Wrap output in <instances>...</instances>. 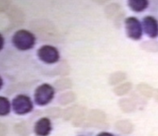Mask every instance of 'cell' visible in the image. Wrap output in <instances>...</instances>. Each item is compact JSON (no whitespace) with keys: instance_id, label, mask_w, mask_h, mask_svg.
<instances>
[{"instance_id":"1","label":"cell","mask_w":158,"mask_h":136,"mask_svg":"<svg viewBox=\"0 0 158 136\" xmlns=\"http://www.w3.org/2000/svg\"><path fill=\"white\" fill-rule=\"evenodd\" d=\"M12 42L16 48L20 50H31L35 44V35L28 30H20L14 34Z\"/></svg>"},{"instance_id":"2","label":"cell","mask_w":158,"mask_h":136,"mask_svg":"<svg viewBox=\"0 0 158 136\" xmlns=\"http://www.w3.org/2000/svg\"><path fill=\"white\" fill-rule=\"evenodd\" d=\"M54 90L53 87L48 84H43L36 88L35 93V100L37 104L44 106L48 104L53 100Z\"/></svg>"},{"instance_id":"3","label":"cell","mask_w":158,"mask_h":136,"mask_svg":"<svg viewBox=\"0 0 158 136\" xmlns=\"http://www.w3.org/2000/svg\"><path fill=\"white\" fill-rule=\"evenodd\" d=\"M12 107L16 114L24 115L32 111L33 103L29 96L25 95H19L12 101Z\"/></svg>"},{"instance_id":"4","label":"cell","mask_w":158,"mask_h":136,"mask_svg":"<svg viewBox=\"0 0 158 136\" xmlns=\"http://www.w3.org/2000/svg\"><path fill=\"white\" fill-rule=\"evenodd\" d=\"M38 57L45 63L53 64L59 60V53L54 46H43L38 50Z\"/></svg>"},{"instance_id":"5","label":"cell","mask_w":158,"mask_h":136,"mask_svg":"<svg viewBox=\"0 0 158 136\" xmlns=\"http://www.w3.org/2000/svg\"><path fill=\"white\" fill-rule=\"evenodd\" d=\"M125 29L129 38L139 40L142 36V27L137 18L129 17L125 19Z\"/></svg>"},{"instance_id":"6","label":"cell","mask_w":158,"mask_h":136,"mask_svg":"<svg viewBox=\"0 0 158 136\" xmlns=\"http://www.w3.org/2000/svg\"><path fill=\"white\" fill-rule=\"evenodd\" d=\"M106 119L107 117L106 113L99 109H92L87 114V119L93 126H98L101 128L106 122Z\"/></svg>"},{"instance_id":"7","label":"cell","mask_w":158,"mask_h":136,"mask_svg":"<svg viewBox=\"0 0 158 136\" xmlns=\"http://www.w3.org/2000/svg\"><path fill=\"white\" fill-rule=\"evenodd\" d=\"M34 130L38 136H47L52 130L51 122L48 118H41L35 123Z\"/></svg>"},{"instance_id":"8","label":"cell","mask_w":158,"mask_h":136,"mask_svg":"<svg viewBox=\"0 0 158 136\" xmlns=\"http://www.w3.org/2000/svg\"><path fill=\"white\" fill-rule=\"evenodd\" d=\"M144 30L146 34L150 38H156L158 34L157 21L152 16H147L143 20Z\"/></svg>"},{"instance_id":"9","label":"cell","mask_w":158,"mask_h":136,"mask_svg":"<svg viewBox=\"0 0 158 136\" xmlns=\"http://www.w3.org/2000/svg\"><path fill=\"white\" fill-rule=\"evenodd\" d=\"M85 116H87L85 107L83 106H75L73 115L72 117V123L73 126H81L85 122Z\"/></svg>"},{"instance_id":"10","label":"cell","mask_w":158,"mask_h":136,"mask_svg":"<svg viewBox=\"0 0 158 136\" xmlns=\"http://www.w3.org/2000/svg\"><path fill=\"white\" fill-rule=\"evenodd\" d=\"M116 130H118L119 132L123 134H131L133 131L134 126L131 123V121L128 119H122V120L117 121L114 124Z\"/></svg>"},{"instance_id":"11","label":"cell","mask_w":158,"mask_h":136,"mask_svg":"<svg viewBox=\"0 0 158 136\" xmlns=\"http://www.w3.org/2000/svg\"><path fill=\"white\" fill-rule=\"evenodd\" d=\"M119 107L123 112L125 113H130L135 111L136 109V103L134 100L128 98H123L119 100Z\"/></svg>"},{"instance_id":"12","label":"cell","mask_w":158,"mask_h":136,"mask_svg":"<svg viewBox=\"0 0 158 136\" xmlns=\"http://www.w3.org/2000/svg\"><path fill=\"white\" fill-rule=\"evenodd\" d=\"M76 98H77V96L75 93L72 91H69L60 95L58 101L61 105H67L75 101Z\"/></svg>"},{"instance_id":"13","label":"cell","mask_w":158,"mask_h":136,"mask_svg":"<svg viewBox=\"0 0 158 136\" xmlns=\"http://www.w3.org/2000/svg\"><path fill=\"white\" fill-rule=\"evenodd\" d=\"M128 5L133 11L140 12L146 9L148 2L145 0H130L128 2Z\"/></svg>"},{"instance_id":"14","label":"cell","mask_w":158,"mask_h":136,"mask_svg":"<svg viewBox=\"0 0 158 136\" xmlns=\"http://www.w3.org/2000/svg\"><path fill=\"white\" fill-rule=\"evenodd\" d=\"M8 16H9L10 21L16 24H21L24 21V14L18 8H12L8 14Z\"/></svg>"},{"instance_id":"15","label":"cell","mask_w":158,"mask_h":136,"mask_svg":"<svg viewBox=\"0 0 158 136\" xmlns=\"http://www.w3.org/2000/svg\"><path fill=\"white\" fill-rule=\"evenodd\" d=\"M73 86L72 81L70 79L67 77H62L61 79H58L54 81V87L58 89V91H64L70 89Z\"/></svg>"},{"instance_id":"16","label":"cell","mask_w":158,"mask_h":136,"mask_svg":"<svg viewBox=\"0 0 158 136\" xmlns=\"http://www.w3.org/2000/svg\"><path fill=\"white\" fill-rule=\"evenodd\" d=\"M133 88V85L130 82H125L122 84H118V86L115 87L114 89V92L117 96H122L124 95H126L128 92H130V90Z\"/></svg>"},{"instance_id":"17","label":"cell","mask_w":158,"mask_h":136,"mask_svg":"<svg viewBox=\"0 0 158 136\" xmlns=\"http://www.w3.org/2000/svg\"><path fill=\"white\" fill-rule=\"evenodd\" d=\"M15 132L20 136H28L31 134V129L29 125L26 122H21V123H16L14 127Z\"/></svg>"},{"instance_id":"18","label":"cell","mask_w":158,"mask_h":136,"mask_svg":"<svg viewBox=\"0 0 158 136\" xmlns=\"http://www.w3.org/2000/svg\"><path fill=\"white\" fill-rule=\"evenodd\" d=\"M126 74L123 72H116L111 74L109 77V83L111 85H117L119 84L120 83H122L126 79Z\"/></svg>"},{"instance_id":"19","label":"cell","mask_w":158,"mask_h":136,"mask_svg":"<svg viewBox=\"0 0 158 136\" xmlns=\"http://www.w3.org/2000/svg\"><path fill=\"white\" fill-rule=\"evenodd\" d=\"M121 10V6L118 3H110L105 8V14L108 18H112L118 14Z\"/></svg>"},{"instance_id":"20","label":"cell","mask_w":158,"mask_h":136,"mask_svg":"<svg viewBox=\"0 0 158 136\" xmlns=\"http://www.w3.org/2000/svg\"><path fill=\"white\" fill-rule=\"evenodd\" d=\"M10 104L7 98L0 96V116H4L10 113Z\"/></svg>"},{"instance_id":"21","label":"cell","mask_w":158,"mask_h":136,"mask_svg":"<svg viewBox=\"0 0 158 136\" xmlns=\"http://www.w3.org/2000/svg\"><path fill=\"white\" fill-rule=\"evenodd\" d=\"M137 90L140 94L143 95L145 97H151L153 93V89L152 87L146 84H139L137 86Z\"/></svg>"},{"instance_id":"22","label":"cell","mask_w":158,"mask_h":136,"mask_svg":"<svg viewBox=\"0 0 158 136\" xmlns=\"http://www.w3.org/2000/svg\"><path fill=\"white\" fill-rule=\"evenodd\" d=\"M62 110L58 107H51L46 110V114L52 119H58L62 116Z\"/></svg>"},{"instance_id":"23","label":"cell","mask_w":158,"mask_h":136,"mask_svg":"<svg viewBox=\"0 0 158 136\" xmlns=\"http://www.w3.org/2000/svg\"><path fill=\"white\" fill-rule=\"evenodd\" d=\"M141 48L143 50L149 51V52H157L158 51V42L155 41H150V42H145L142 43Z\"/></svg>"},{"instance_id":"24","label":"cell","mask_w":158,"mask_h":136,"mask_svg":"<svg viewBox=\"0 0 158 136\" xmlns=\"http://www.w3.org/2000/svg\"><path fill=\"white\" fill-rule=\"evenodd\" d=\"M74 108H75V106H72V107H69L64 109L62 111V118H63L64 120L69 121L70 119H72V117L73 115V112H74Z\"/></svg>"},{"instance_id":"25","label":"cell","mask_w":158,"mask_h":136,"mask_svg":"<svg viewBox=\"0 0 158 136\" xmlns=\"http://www.w3.org/2000/svg\"><path fill=\"white\" fill-rule=\"evenodd\" d=\"M10 5V2L8 1H0V11H4L7 10Z\"/></svg>"},{"instance_id":"26","label":"cell","mask_w":158,"mask_h":136,"mask_svg":"<svg viewBox=\"0 0 158 136\" xmlns=\"http://www.w3.org/2000/svg\"><path fill=\"white\" fill-rule=\"evenodd\" d=\"M7 134V126L0 123V136H6Z\"/></svg>"},{"instance_id":"27","label":"cell","mask_w":158,"mask_h":136,"mask_svg":"<svg viewBox=\"0 0 158 136\" xmlns=\"http://www.w3.org/2000/svg\"><path fill=\"white\" fill-rule=\"evenodd\" d=\"M4 46V38L2 34H0V50H2Z\"/></svg>"},{"instance_id":"28","label":"cell","mask_w":158,"mask_h":136,"mask_svg":"<svg viewBox=\"0 0 158 136\" xmlns=\"http://www.w3.org/2000/svg\"><path fill=\"white\" fill-rule=\"evenodd\" d=\"M97 136H114V135L113 134H111V133L102 132V133H99V134H98Z\"/></svg>"},{"instance_id":"29","label":"cell","mask_w":158,"mask_h":136,"mask_svg":"<svg viewBox=\"0 0 158 136\" xmlns=\"http://www.w3.org/2000/svg\"><path fill=\"white\" fill-rule=\"evenodd\" d=\"M154 96H155V100L158 102V89L156 91V92H155Z\"/></svg>"},{"instance_id":"30","label":"cell","mask_w":158,"mask_h":136,"mask_svg":"<svg viewBox=\"0 0 158 136\" xmlns=\"http://www.w3.org/2000/svg\"><path fill=\"white\" fill-rule=\"evenodd\" d=\"M2 84H3V82H2V78H1V77H0V89H1V88H2Z\"/></svg>"}]
</instances>
